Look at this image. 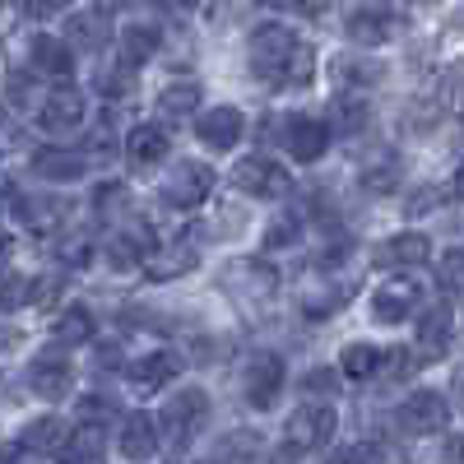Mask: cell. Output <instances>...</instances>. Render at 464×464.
Here are the masks:
<instances>
[{"mask_svg": "<svg viewBox=\"0 0 464 464\" xmlns=\"http://www.w3.org/2000/svg\"><path fill=\"white\" fill-rule=\"evenodd\" d=\"M10 209L19 214V223L28 232H56V227H65L70 200H61V196H14Z\"/></svg>", "mask_w": 464, "mask_h": 464, "instance_id": "2e32d148", "label": "cell"}, {"mask_svg": "<svg viewBox=\"0 0 464 464\" xmlns=\"http://www.w3.org/2000/svg\"><path fill=\"white\" fill-rule=\"evenodd\" d=\"M28 56H33V74H52V80H65V74H70V65H74L70 47L61 43L56 33H37Z\"/></svg>", "mask_w": 464, "mask_h": 464, "instance_id": "ffe728a7", "label": "cell"}, {"mask_svg": "<svg viewBox=\"0 0 464 464\" xmlns=\"http://www.w3.org/2000/svg\"><path fill=\"white\" fill-rule=\"evenodd\" d=\"M214 168H205V163H196V159H181L168 177H163V200L172 205V209H200L209 196H214Z\"/></svg>", "mask_w": 464, "mask_h": 464, "instance_id": "277c9868", "label": "cell"}, {"mask_svg": "<svg viewBox=\"0 0 464 464\" xmlns=\"http://www.w3.org/2000/svg\"><path fill=\"white\" fill-rule=\"evenodd\" d=\"M56 256H61L65 265H74V269H80V265H89V256H93V237H89V232H80V227H74V232H65V237H61Z\"/></svg>", "mask_w": 464, "mask_h": 464, "instance_id": "8d00e7d4", "label": "cell"}, {"mask_svg": "<svg viewBox=\"0 0 464 464\" xmlns=\"http://www.w3.org/2000/svg\"><path fill=\"white\" fill-rule=\"evenodd\" d=\"M70 358H65V348H47V353H37L28 362V385H33V395H43V400H65L70 391Z\"/></svg>", "mask_w": 464, "mask_h": 464, "instance_id": "8fae6325", "label": "cell"}, {"mask_svg": "<svg viewBox=\"0 0 464 464\" xmlns=\"http://www.w3.org/2000/svg\"><path fill=\"white\" fill-rule=\"evenodd\" d=\"M116 446H121V455L130 464H149L153 455H159V428H153V413H130L121 422V437H116Z\"/></svg>", "mask_w": 464, "mask_h": 464, "instance_id": "ac0fdd59", "label": "cell"}, {"mask_svg": "<svg viewBox=\"0 0 464 464\" xmlns=\"http://www.w3.org/2000/svg\"><path fill=\"white\" fill-rule=\"evenodd\" d=\"M381 348L376 343H343V353H339V372L343 376H353V381H367L381 372Z\"/></svg>", "mask_w": 464, "mask_h": 464, "instance_id": "4316f807", "label": "cell"}, {"mask_svg": "<svg viewBox=\"0 0 464 464\" xmlns=\"http://www.w3.org/2000/svg\"><path fill=\"white\" fill-rule=\"evenodd\" d=\"M334 428H339L334 404L312 400V404L293 409V413H288V422H284V459H302V455L321 450V446L334 437Z\"/></svg>", "mask_w": 464, "mask_h": 464, "instance_id": "7a4b0ae2", "label": "cell"}, {"mask_svg": "<svg viewBox=\"0 0 464 464\" xmlns=\"http://www.w3.org/2000/svg\"><path fill=\"white\" fill-rule=\"evenodd\" d=\"M284 358L279 353H251L246 358V372H242V391H246V404L251 409H275L279 404V391H284Z\"/></svg>", "mask_w": 464, "mask_h": 464, "instance_id": "5b68a950", "label": "cell"}, {"mask_svg": "<svg viewBox=\"0 0 464 464\" xmlns=\"http://www.w3.org/2000/svg\"><path fill=\"white\" fill-rule=\"evenodd\" d=\"M459 269H464V265H459V251H446V256H441V265H437V275H441V293H446L450 302L459 297Z\"/></svg>", "mask_w": 464, "mask_h": 464, "instance_id": "ab89813d", "label": "cell"}, {"mask_svg": "<svg viewBox=\"0 0 464 464\" xmlns=\"http://www.w3.org/2000/svg\"><path fill=\"white\" fill-rule=\"evenodd\" d=\"M14 196H19V186L5 177V172H0V218H5L10 214V205H14Z\"/></svg>", "mask_w": 464, "mask_h": 464, "instance_id": "ee69618b", "label": "cell"}, {"mask_svg": "<svg viewBox=\"0 0 464 464\" xmlns=\"http://www.w3.org/2000/svg\"><path fill=\"white\" fill-rule=\"evenodd\" d=\"M232 186L246 190V196H256V200H279V196H288L293 177L279 163H269V159H242L237 168H232Z\"/></svg>", "mask_w": 464, "mask_h": 464, "instance_id": "52a82bcc", "label": "cell"}, {"mask_svg": "<svg viewBox=\"0 0 464 464\" xmlns=\"http://www.w3.org/2000/svg\"><path fill=\"white\" fill-rule=\"evenodd\" d=\"M126 205H130V190H126L121 181H102V186L93 190V209H98L107 223L126 218Z\"/></svg>", "mask_w": 464, "mask_h": 464, "instance_id": "836d02e7", "label": "cell"}, {"mask_svg": "<svg viewBox=\"0 0 464 464\" xmlns=\"http://www.w3.org/2000/svg\"><path fill=\"white\" fill-rule=\"evenodd\" d=\"M37 121H43L52 135H65L84 121V93L74 84H56L47 98H43V111H37Z\"/></svg>", "mask_w": 464, "mask_h": 464, "instance_id": "5bb4252c", "label": "cell"}, {"mask_svg": "<svg viewBox=\"0 0 464 464\" xmlns=\"http://www.w3.org/2000/svg\"><path fill=\"white\" fill-rule=\"evenodd\" d=\"M450 348V316L446 312H432V316H422V325H418V348L409 358H422V362H432V358H441Z\"/></svg>", "mask_w": 464, "mask_h": 464, "instance_id": "603a6c76", "label": "cell"}, {"mask_svg": "<svg viewBox=\"0 0 464 464\" xmlns=\"http://www.w3.org/2000/svg\"><path fill=\"white\" fill-rule=\"evenodd\" d=\"M381 80V65L362 56H334V84L339 89H372Z\"/></svg>", "mask_w": 464, "mask_h": 464, "instance_id": "f1b7e54d", "label": "cell"}, {"mask_svg": "<svg viewBox=\"0 0 464 464\" xmlns=\"http://www.w3.org/2000/svg\"><path fill=\"white\" fill-rule=\"evenodd\" d=\"M196 265H200V256L190 251V246H168V251L153 246V251L140 260L144 279H153V284H168V279H177V275H190Z\"/></svg>", "mask_w": 464, "mask_h": 464, "instance_id": "d6986e66", "label": "cell"}, {"mask_svg": "<svg viewBox=\"0 0 464 464\" xmlns=\"http://www.w3.org/2000/svg\"><path fill=\"white\" fill-rule=\"evenodd\" d=\"M177 372H181V353H172V348H163V353H149V358L130 362V391H135V395H153V391H163Z\"/></svg>", "mask_w": 464, "mask_h": 464, "instance_id": "e0dca14e", "label": "cell"}, {"mask_svg": "<svg viewBox=\"0 0 464 464\" xmlns=\"http://www.w3.org/2000/svg\"><path fill=\"white\" fill-rule=\"evenodd\" d=\"M159 28H153V24H130L126 33H121V65H144L153 52H159Z\"/></svg>", "mask_w": 464, "mask_h": 464, "instance_id": "484cf974", "label": "cell"}, {"mask_svg": "<svg viewBox=\"0 0 464 464\" xmlns=\"http://www.w3.org/2000/svg\"><path fill=\"white\" fill-rule=\"evenodd\" d=\"M437 205H441V190H437V186H428V190H418V196L409 200V214L418 218V214H428V209H437Z\"/></svg>", "mask_w": 464, "mask_h": 464, "instance_id": "7bdbcfd3", "label": "cell"}, {"mask_svg": "<svg viewBox=\"0 0 464 464\" xmlns=\"http://www.w3.org/2000/svg\"><path fill=\"white\" fill-rule=\"evenodd\" d=\"M395 181H400V159L391 149H381L372 163H362V186L372 190V196H385V190H395Z\"/></svg>", "mask_w": 464, "mask_h": 464, "instance_id": "4dcf8cb0", "label": "cell"}, {"mask_svg": "<svg viewBox=\"0 0 464 464\" xmlns=\"http://www.w3.org/2000/svg\"><path fill=\"white\" fill-rule=\"evenodd\" d=\"M84 168H89V153L65 149V144H43L33 153V177L43 181H80Z\"/></svg>", "mask_w": 464, "mask_h": 464, "instance_id": "9a60e30c", "label": "cell"}, {"mask_svg": "<svg viewBox=\"0 0 464 464\" xmlns=\"http://www.w3.org/2000/svg\"><path fill=\"white\" fill-rule=\"evenodd\" d=\"M400 10L391 5H353L343 14V33L353 37L358 47H381V43H391V37L400 33Z\"/></svg>", "mask_w": 464, "mask_h": 464, "instance_id": "8992f818", "label": "cell"}, {"mask_svg": "<svg viewBox=\"0 0 464 464\" xmlns=\"http://www.w3.org/2000/svg\"><path fill=\"white\" fill-rule=\"evenodd\" d=\"M126 159L130 168H153L168 159V130L163 126H135L126 135Z\"/></svg>", "mask_w": 464, "mask_h": 464, "instance_id": "44dd1931", "label": "cell"}, {"mask_svg": "<svg viewBox=\"0 0 464 464\" xmlns=\"http://www.w3.org/2000/svg\"><path fill=\"white\" fill-rule=\"evenodd\" d=\"M28 297H33V279L19 275V269H0V312H19Z\"/></svg>", "mask_w": 464, "mask_h": 464, "instance_id": "e575fe53", "label": "cell"}, {"mask_svg": "<svg viewBox=\"0 0 464 464\" xmlns=\"http://www.w3.org/2000/svg\"><path fill=\"white\" fill-rule=\"evenodd\" d=\"M205 422H209V395L200 391V385H186V391H177L163 409V418H153V428H163L168 446L186 450L190 441H196L205 432Z\"/></svg>", "mask_w": 464, "mask_h": 464, "instance_id": "3957f363", "label": "cell"}, {"mask_svg": "<svg viewBox=\"0 0 464 464\" xmlns=\"http://www.w3.org/2000/svg\"><path fill=\"white\" fill-rule=\"evenodd\" d=\"M312 61H316L312 47H302L297 33L284 28V24H260L251 33V70H256V80H265V84H275V89L312 84Z\"/></svg>", "mask_w": 464, "mask_h": 464, "instance_id": "6da1fadb", "label": "cell"}, {"mask_svg": "<svg viewBox=\"0 0 464 464\" xmlns=\"http://www.w3.org/2000/svg\"><path fill=\"white\" fill-rule=\"evenodd\" d=\"M242 130H246L242 111H237V107H227V102L205 107V111L196 116V135H200V144H205V149H214V153H227L232 144L242 140Z\"/></svg>", "mask_w": 464, "mask_h": 464, "instance_id": "30bf717a", "label": "cell"}, {"mask_svg": "<svg viewBox=\"0 0 464 464\" xmlns=\"http://www.w3.org/2000/svg\"><path fill=\"white\" fill-rule=\"evenodd\" d=\"M260 455H265V446L256 432H232L218 441V464H260Z\"/></svg>", "mask_w": 464, "mask_h": 464, "instance_id": "1f68e13d", "label": "cell"}, {"mask_svg": "<svg viewBox=\"0 0 464 464\" xmlns=\"http://www.w3.org/2000/svg\"><path fill=\"white\" fill-rule=\"evenodd\" d=\"M306 391H325V395H334L339 391V372H306Z\"/></svg>", "mask_w": 464, "mask_h": 464, "instance_id": "b9f144b4", "label": "cell"}, {"mask_svg": "<svg viewBox=\"0 0 464 464\" xmlns=\"http://www.w3.org/2000/svg\"><path fill=\"white\" fill-rule=\"evenodd\" d=\"M395 422H400V432H409V437H432V432L446 428V400L437 391H413L409 400H400Z\"/></svg>", "mask_w": 464, "mask_h": 464, "instance_id": "ba28073f", "label": "cell"}, {"mask_svg": "<svg viewBox=\"0 0 464 464\" xmlns=\"http://www.w3.org/2000/svg\"><path fill=\"white\" fill-rule=\"evenodd\" d=\"M422 297V284L413 275H400V279H385L376 293H372V316L381 325H400L404 316H413V306Z\"/></svg>", "mask_w": 464, "mask_h": 464, "instance_id": "9c48e42d", "label": "cell"}, {"mask_svg": "<svg viewBox=\"0 0 464 464\" xmlns=\"http://www.w3.org/2000/svg\"><path fill=\"white\" fill-rule=\"evenodd\" d=\"M0 135H5V130H0Z\"/></svg>", "mask_w": 464, "mask_h": 464, "instance_id": "f6af8a7d", "label": "cell"}, {"mask_svg": "<svg viewBox=\"0 0 464 464\" xmlns=\"http://www.w3.org/2000/svg\"><path fill=\"white\" fill-rule=\"evenodd\" d=\"M107 37H111V10H98L93 5V10H74L65 19V37H61V43L74 56V52H102Z\"/></svg>", "mask_w": 464, "mask_h": 464, "instance_id": "7c38bea8", "label": "cell"}, {"mask_svg": "<svg viewBox=\"0 0 464 464\" xmlns=\"http://www.w3.org/2000/svg\"><path fill=\"white\" fill-rule=\"evenodd\" d=\"M381 260H391V265H422V260H432V242L422 237V232H400V237L385 242Z\"/></svg>", "mask_w": 464, "mask_h": 464, "instance_id": "83f0119b", "label": "cell"}, {"mask_svg": "<svg viewBox=\"0 0 464 464\" xmlns=\"http://www.w3.org/2000/svg\"><path fill=\"white\" fill-rule=\"evenodd\" d=\"M330 116H334V121L325 126L330 135H334V130H339V135H358V130L367 126V116H372V111H367V102H362V98H339Z\"/></svg>", "mask_w": 464, "mask_h": 464, "instance_id": "d6a6232c", "label": "cell"}, {"mask_svg": "<svg viewBox=\"0 0 464 464\" xmlns=\"http://www.w3.org/2000/svg\"><path fill=\"white\" fill-rule=\"evenodd\" d=\"M284 149H288V159H297V163H316L321 153L330 149L325 121H316V116H288L284 121Z\"/></svg>", "mask_w": 464, "mask_h": 464, "instance_id": "4fadbf2b", "label": "cell"}, {"mask_svg": "<svg viewBox=\"0 0 464 464\" xmlns=\"http://www.w3.org/2000/svg\"><path fill=\"white\" fill-rule=\"evenodd\" d=\"M98 89L102 93H130L135 89V70L130 65H121V61H116V65H107V70H98Z\"/></svg>", "mask_w": 464, "mask_h": 464, "instance_id": "f35d334b", "label": "cell"}, {"mask_svg": "<svg viewBox=\"0 0 464 464\" xmlns=\"http://www.w3.org/2000/svg\"><path fill=\"white\" fill-rule=\"evenodd\" d=\"M325 464H385V450L376 441H353V446H339Z\"/></svg>", "mask_w": 464, "mask_h": 464, "instance_id": "74e56055", "label": "cell"}, {"mask_svg": "<svg viewBox=\"0 0 464 464\" xmlns=\"http://www.w3.org/2000/svg\"><path fill=\"white\" fill-rule=\"evenodd\" d=\"M33 98H37V74L33 70H10V80H5V107L10 111H28Z\"/></svg>", "mask_w": 464, "mask_h": 464, "instance_id": "d590c367", "label": "cell"}, {"mask_svg": "<svg viewBox=\"0 0 464 464\" xmlns=\"http://www.w3.org/2000/svg\"><path fill=\"white\" fill-rule=\"evenodd\" d=\"M61 464H107L102 455V432L98 428H80L65 437V459Z\"/></svg>", "mask_w": 464, "mask_h": 464, "instance_id": "f546056e", "label": "cell"}, {"mask_svg": "<svg viewBox=\"0 0 464 464\" xmlns=\"http://www.w3.org/2000/svg\"><path fill=\"white\" fill-rule=\"evenodd\" d=\"M52 339H56V348L89 343V339H93V316H89V306H65V312L56 316V325H52Z\"/></svg>", "mask_w": 464, "mask_h": 464, "instance_id": "cb8c5ba5", "label": "cell"}, {"mask_svg": "<svg viewBox=\"0 0 464 464\" xmlns=\"http://www.w3.org/2000/svg\"><path fill=\"white\" fill-rule=\"evenodd\" d=\"M297 232H302V223H297L293 214H284V218H279L275 227L265 232V251H279L284 242H297Z\"/></svg>", "mask_w": 464, "mask_h": 464, "instance_id": "60d3db41", "label": "cell"}, {"mask_svg": "<svg viewBox=\"0 0 464 464\" xmlns=\"http://www.w3.org/2000/svg\"><path fill=\"white\" fill-rule=\"evenodd\" d=\"M65 437H70V428H65L61 418H37V422H28V428H24L19 450L24 455H52V450L65 446Z\"/></svg>", "mask_w": 464, "mask_h": 464, "instance_id": "7402d4cb", "label": "cell"}, {"mask_svg": "<svg viewBox=\"0 0 464 464\" xmlns=\"http://www.w3.org/2000/svg\"><path fill=\"white\" fill-rule=\"evenodd\" d=\"M196 107H200V84H196V80L168 84V89L159 93V116H163V121H186Z\"/></svg>", "mask_w": 464, "mask_h": 464, "instance_id": "d4e9b609", "label": "cell"}]
</instances>
